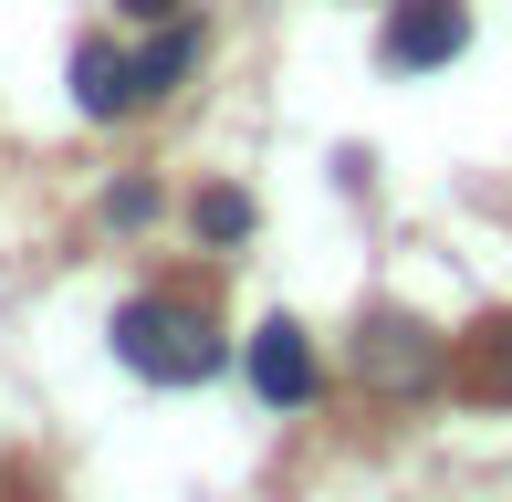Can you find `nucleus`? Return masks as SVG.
I'll list each match as a JSON object with an SVG mask.
<instances>
[{
    "instance_id": "nucleus-1",
    "label": "nucleus",
    "mask_w": 512,
    "mask_h": 502,
    "mask_svg": "<svg viewBox=\"0 0 512 502\" xmlns=\"http://www.w3.org/2000/svg\"><path fill=\"white\" fill-rule=\"evenodd\" d=\"M115 356H126L136 377H157V387H199V377H220L230 335H220V314H209L199 293H136V304L115 314Z\"/></svg>"
},
{
    "instance_id": "nucleus-2",
    "label": "nucleus",
    "mask_w": 512,
    "mask_h": 502,
    "mask_svg": "<svg viewBox=\"0 0 512 502\" xmlns=\"http://www.w3.org/2000/svg\"><path fill=\"white\" fill-rule=\"evenodd\" d=\"M356 367H366V387H377V398H418V387H439L450 377V356H439V335L418 325V314H366L356 325Z\"/></svg>"
},
{
    "instance_id": "nucleus-3",
    "label": "nucleus",
    "mask_w": 512,
    "mask_h": 502,
    "mask_svg": "<svg viewBox=\"0 0 512 502\" xmlns=\"http://www.w3.org/2000/svg\"><path fill=\"white\" fill-rule=\"evenodd\" d=\"M460 42H471V11H460V0H398L387 32H377V53L398 63V74H439Z\"/></svg>"
},
{
    "instance_id": "nucleus-4",
    "label": "nucleus",
    "mask_w": 512,
    "mask_h": 502,
    "mask_svg": "<svg viewBox=\"0 0 512 502\" xmlns=\"http://www.w3.org/2000/svg\"><path fill=\"white\" fill-rule=\"evenodd\" d=\"M251 387H262L272 408H304L314 387H324V367H314V335H304V325H283V314H272V325L251 335Z\"/></svg>"
},
{
    "instance_id": "nucleus-5",
    "label": "nucleus",
    "mask_w": 512,
    "mask_h": 502,
    "mask_svg": "<svg viewBox=\"0 0 512 502\" xmlns=\"http://www.w3.org/2000/svg\"><path fill=\"white\" fill-rule=\"evenodd\" d=\"M450 387H460V398H481V408H512V314H481V325L460 335Z\"/></svg>"
},
{
    "instance_id": "nucleus-6",
    "label": "nucleus",
    "mask_w": 512,
    "mask_h": 502,
    "mask_svg": "<svg viewBox=\"0 0 512 502\" xmlns=\"http://www.w3.org/2000/svg\"><path fill=\"white\" fill-rule=\"evenodd\" d=\"M74 105L95 126H115L126 105H147V95H136V63L115 53V42H74Z\"/></svg>"
},
{
    "instance_id": "nucleus-7",
    "label": "nucleus",
    "mask_w": 512,
    "mask_h": 502,
    "mask_svg": "<svg viewBox=\"0 0 512 502\" xmlns=\"http://www.w3.org/2000/svg\"><path fill=\"white\" fill-rule=\"evenodd\" d=\"M199 63V21H168V32L147 42V53H136V95H168L178 74H189Z\"/></svg>"
},
{
    "instance_id": "nucleus-8",
    "label": "nucleus",
    "mask_w": 512,
    "mask_h": 502,
    "mask_svg": "<svg viewBox=\"0 0 512 502\" xmlns=\"http://www.w3.org/2000/svg\"><path fill=\"white\" fill-rule=\"evenodd\" d=\"M251 231V199L241 189H199V241H241Z\"/></svg>"
},
{
    "instance_id": "nucleus-9",
    "label": "nucleus",
    "mask_w": 512,
    "mask_h": 502,
    "mask_svg": "<svg viewBox=\"0 0 512 502\" xmlns=\"http://www.w3.org/2000/svg\"><path fill=\"white\" fill-rule=\"evenodd\" d=\"M105 220H115V231H136V220H157V189H147V178H115V189H105Z\"/></svg>"
},
{
    "instance_id": "nucleus-10",
    "label": "nucleus",
    "mask_w": 512,
    "mask_h": 502,
    "mask_svg": "<svg viewBox=\"0 0 512 502\" xmlns=\"http://www.w3.org/2000/svg\"><path fill=\"white\" fill-rule=\"evenodd\" d=\"M115 11H136V21H178L189 0H115Z\"/></svg>"
}]
</instances>
